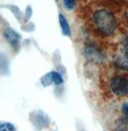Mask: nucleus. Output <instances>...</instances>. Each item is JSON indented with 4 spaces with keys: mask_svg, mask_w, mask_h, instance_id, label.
Returning a JSON list of instances; mask_svg holds the SVG:
<instances>
[{
    "mask_svg": "<svg viewBox=\"0 0 128 131\" xmlns=\"http://www.w3.org/2000/svg\"><path fill=\"white\" fill-rule=\"evenodd\" d=\"M93 22L97 30L104 36H113L117 29V20L112 13L100 9L93 14Z\"/></svg>",
    "mask_w": 128,
    "mask_h": 131,
    "instance_id": "1",
    "label": "nucleus"
},
{
    "mask_svg": "<svg viewBox=\"0 0 128 131\" xmlns=\"http://www.w3.org/2000/svg\"><path fill=\"white\" fill-rule=\"evenodd\" d=\"M111 90L119 97L128 95V80L121 76H116L110 81Z\"/></svg>",
    "mask_w": 128,
    "mask_h": 131,
    "instance_id": "2",
    "label": "nucleus"
},
{
    "mask_svg": "<svg viewBox=\"0 0 128 131\" xmlns=\"http://www.w3.org/2000/svg\"><path fill=\"white\" fill-rule=\"evenodd\" d=\"M30 121L37 129H44L49 126L50 124V119L46 113L37 109L31 113L30 115Z\"/></svg>",
    "mask_w": 128,
    "mask_h": 131,
    "instance_id": "3",
    "label": "nucleus"
},
{
    "mask_svg": "<svg viewBox=\"0 0 128 131\" xmlns=\"http://www.w3.org/2000/svg\"><path fill=\"white\" fill-rule=\"evenodd\" d=\"M41 84L47 87V86H51L52 84H55V85H60L63 83V78L62 76L56 72V71H52L49 72L46 75H44L40 79Z\"/></svg>",
    "mask_w": 128,
    "mask_h": 131,
    "instance_id": "4",
    "label": "nucleus"
},
{
    "mask_svg": "<svg viewBox=\"0 0 128 131\" xmlns=\"http://www.w3.org/2000/svg\"><path fill=\"white\" fill-rule=\"evenodd\" d=\"M3 37L14 49H18L21 40V37L18 33H16L14 29L8 27L3 31Z\"/></svg>",
    "mask_w": 128,
    "mask_h": 131,
    "instance_id": "5",
    "label": "nucleus"
},
{
    "mask_svg": "<svg viewBox=\"0 0 128 131\" xmlns=\"http://www.w3.org/2000/svg\"><path fill=\"white\" fill-rule=\"evenodd\" d=\"M115 65L119 69L128 71V48H125L123 52L118 55L115 59Z\"/></svg>",
    "mask_w": 128,
    "mask_h": 131,
    "instance_id": "6",
    "label": "nucleus"
},
{
    "mask_svg": "<svg viewBox=\"0 0 128 131\" xmlns=\"http://www.w3.org/2000/svg\"><path fill=\"white\" fill-rule=\"evenodd\" d=\"M85 56L88 58V59L93 61H101L103 59V56L100 52L95 48V46H87L85 48Z\"/></svg>",
    "mask_w": 128,
    "mask_h": 131,
    "instance_id": "7",
    "label": "nucleus"
},
{
    "mask_svg": "<svg viewBox=\"0 0 128 131\" xmlns=\"http://www.w3.org/2000/svg\"><path fill=\"white\" fill-rule=\"evenodd\" d=\"M59 24H60V28H61V32H62V35L65 36V37H71L72 35V32H71V28H70V25L67 19L62 14H59Z\"/></svg>",
    "mask_w": 128,
    "mask_h": 131,
    "instance_id": "8",
    "label": "nucleus"
},
{
    "mask_svg": "<svg viewBox=\"0 0 128 131\" xmlns=\"http://www.w3.org/2000/svg\"><path fill=\"white\" fill-rule=\"evenodd\" d=\"M5 128L8 131H15V125L11 123H6V122H0V129Z\"/></svg>",
    "mask_w": 128,
    "mask_h": 131,
    "instance_id": "9",
    "label": "nucleus"
},
{
    "mask_svg": "<svg viewBox=\"0 0 128 131\" xmlns=\"http://www.w3.org/2000/svg\"><path fill=\"white\" fill-rule=\"evenodd\" d=\"M63 1V5L64 7L67 9V10H73L75 6H76V0H62Z\"/></svg>",
    "mask_w": 128,
    "mask_h": 131,
    "instance_id": "10",
    "label": "nucleus"
},
{
    "mask_svg": "<svg viewBox=\"0 0 128 131\" xmlns=\"http://www.w3.org/2000/svg\"><path fill=\"white\" fill-rule=\"evenodd\" d=\"M121 111H122V113H123V115L128 118V103L127 102L124 103L123 105L121 106Z\"/></svg>",
    "mask_w": 128,
    "mask_h": 131,
    "instance_id": "11",
    "label": "nucleus"
},
{
    "mask_svg": "<svg viewBox=\"0 0 128 131\" xmlns=\"http://www.w3.org/2000/svg\"><path fill=\"white\" fill-rule=\"evenodd\" d=\"M0 131H8L7 129H5V128H2V129H0Z\"/></svg>",
    "mask_w": 128,
    "mask_h": 131,
    "instance_id": "12",
    "label": "nucleus"
},
{
    "mask_svg": "<svg viewBox=\"0 0 128 131\" xmlns=\"http://www.w3.org/2000/svg\"><path fill=\"white\" fill-rule=\"evenodd\" d=\"M81 131H83V130H81Z\"/></svg>",
    "mask_w": 128,
    "mask_h": 131,
    "instance_id": "13",
    "label": "nucleus"
}]
</instances>
